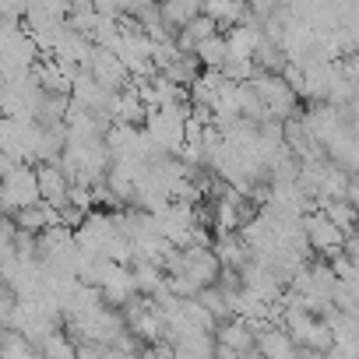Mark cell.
Segmentation results:
<instances>
[{"label": "cell", "instance_id": "cell-1", "mask_svg": "<svg viewBox=\"0 0 359 359\" xmlns=\"http://www.w3.org/2000/svg\"><path fill=\"white\" fill-rule=\"evenodd\" d=\"M4 194H8V208L11 212H25V208H36V201L43 198L39 191V172L29 169V165H18L8 172V184H4Z\"/></svg>", "mask_w": 359, "mask_h": 359}, {"label": "cell", "instance_id": "cell-2", "mask_svg": "<svg viewBox=\"0 0 359 359\" xmlns=\"http://www.w3.org/2000/svg\"><path fill=\"white\" fill-rule=\"evenodd\" d=\"M306 240L317 250H338L341 247V229L327 215H313V219H306Z\"/></svg>", "mask_w": 359, "mask_h": 359}, {"label": "cell", "instance_id": "cell-3", "mask_svg": "<svg viewBox=\"0 0 359 359\" xmlns=\"http://www.w3.org/2000/svg\"><path fill=\"white\" fill-rule=\"evenodd\" d=\"M39 191H43L46 205H60V208H64V201L71 198V191H67V184H64V176H60V169H57L53 162L39 169Z\"/></svg>", "mask_w": 359, "mask_h": 359}, {"label": "cell", "instance_id": "cell-4", "mask_svg": "<svg viewBox=\"0 0 359 359\" xmlns=\"http://www.w3.org/2000/svg\"><path fill=\"white\" fill-rule=\"evenodd\" d=\"M222 348L236 352V355H250L254 352V327L247 320H233L222 327Z\"/></svg>", "mask_w": 359, "mask_h": 359}, {"label": "cell", "instance_id": "cell-5", "mask_svg": "<svg viewBox=\"0 0 359 359\" xmlns=\"http://www.w3.org/2000/svg\"><path fill=\"white\" fill-rule=\"evenodd\" d=\"M43 359H78V348L64 334H50L43 341Z\"/></svg>", "mask_w": 359, "mask_h": 359}, {"label": "cell", "instance_id": "cell-6", "mask_svg": "<svg viewBox=\"0 0 359 359\" xmlns=\"http://www.w3.org/2000/svg\"><path fill=\"white\" fill-rule=\"evenodd\" d=\"M50 219H53V212H50V208H25V212H18V222H22V229H25V233H39Z\"/></svg>", "mask_w": 359, "mask_h": 359}, {"label": "cell", "instance_id": "cell-7", "mask_svg": "<svg viewBox=\"0 0 359 359\" xmlns=\"http://www.w3.org/2000/svg\"><path fill=\"white\" fill-rule=\"evenodd\" d=\"M348 205L355 208V215H359V184H352L348 187Z\"/></svg>", "mask_w": 359, "mask_h": 359}]
</instances>
